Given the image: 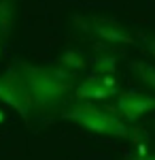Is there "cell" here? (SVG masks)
<instances>
[{"instance_id": "ba28073f", "label": "cell", "mask_w": 155, "mask_h": 160, "mask_svg": "<svg viewBox=\"0 0 155 160\" xmlns=\"http://www.w3.org/2000/svg\"><path fill=\"white\" fill-rule=\"evenodd\" d=\"M60 64L64 66V68H85L87 60H85L79 51H72L70 49V51H66V53L60 58Z\"/></svg>"}, {"instance_id": "3957f363", "label": "cell", "mask_w": 155, "mask_h": 160, "mask_svg": "<svg viewBox=\"0 0 155 160\" xmlns=\"http://www.w3.org/2000/svg\"><path fill=\"white\" fill-rule=\"evenodd\" d=\"M0 98L7 105H11L19 111L21 115L28 113V107L34 102L30 86L24 77H19L17 73H9L0 79Z\"/></svg>"}, {"instance_id": "5b68a950", "label": "cell", "mask_w": 155, "mask_h": 160, "mask_svg": "<svg viewBox=\"0 0 155 160\" xmlns=\"http://www.w3.org/2000/svg\"><path fill=\"white\" fill-rule=\"evenodd\" d=\"M155 109V98L149 94H121L119 96V111L125 118H140L147 111Z\"/></svg>"}, {"instance_id": "9c48e42d", "label": "cell", "mask_w": 155, "mask_h": 160, "mask_svg": "<svg viewBox=\"0 0 155 160\" xmlns=\"http://www.w3.org/2000/svg\"><path fill=\"white\" fill-rule=\"evenodd\" d=\"M136 71L144 83L151 86V90H155V66H151L149 62H136Z\"/></svg>"}, {"instance_id": "52a82bcc", "label": "cell", "mask_w": 155, "mask_h": 160, "mask_svg": "<svg viewBox=\"0 0 155 160\" xmlns=\"http://www.w3.org/2000/svg\"><path fill=\"white\" fill-rule=\"evenodd\" d=\"M15 24V0H0V32H11Z\"/></svg>"}, {"instance_id": "30bf717a", "label": "cell", "mask_w": 155, "mask_h": 160, "mask_svg": "<svg viewBox=\"0 0 155 160\" xmlns=\"http://www.w3.org/2000/svg\"><path fill=\"white\" fill-rule=\"evenodd\" d=\"M98 71L104 75H113L115 73V68H117V62L113 60V58H102V60H98Z\"/></svg>"}, {"instance_id": "7a4b0ae2", "label": "cell", "mask_w": 155, "mask_h": 160, "mask_svg": "<svg viewBox=\"0 0 155 160\" xmlns=\"http://www.w3.org/2000/svg\"><path fill=\"white\" fill-rule=\"evenodd\" d=\"M68 118L72 120H79L85 128L89 130H96V132H110V135H119V137H128V128L125 124H121L117 118L108 115V113H102L98 109H92V107H83V109H74L68 113Z\"/></svg>"}, {"instance_id": "6da1fadb", "label": "cell", "mask_w": 155, "mask_h": 160, "mask_svg": "<svg viewBox=\"0 0 155 160\" xmlns=\"http://www.w3.org/2000/svg\"><path fill=\"white\" fill-rule=\"evenodd\" d=\"M26 71V81L30 86V92H32V98H34L36 105H53L68 92L70 88V81L74 79V73L72 71H47V68H30V66H24Z\"/></svg>"}, {"instance_id": "7c38bea8", "label": "cell", "mask_w": 155, "mask_h": 160, "mask_svg": "<svg viewBox=\"0 0 155 160\" xmlns=\"http://www.w3.org/2000/svg\"><path fill=\"white\" fill-rule=\"evenodd\" d=\"M138 160H155V158H138Z\"/></svg>"}, {"instance_id": "277c9868", "label": "cell", "mask_w": 155, "mask_h": 160, "mask_svg": "<svg viewBox=\"0 0 155 160\" xmlns=\"http://www.w3.org/2000/svg\"><path fill=\"white\" fill-rule=\"evenodd\" d=\"M89 32H94L96 37H100L106 43H115V45H130L134 43V38L125 32V28H121L117 22L113 19H92V28Z\"/></svg>"}, {"instance_id": "8fae6325", "label": "cell", "mask_w": 155, "mask_h": 160, "mask_svg": "<svg viewBox=\"0 0 155 160\" xmlns=\"http://www.w3.org/2000/svg\"><path fill=\"white\" fill-rule=\"evenodd\" d=\"M140 38L144 41V47H147V51L151 53L155 58V37H147V34H140Z\"/></svg>"}, {"instance_id": "8992f818", "label": "cell", "mask_w": 155, "mask_h": 160, "mask_svg": "<svg viewBox=\"0 0 155 160\" xmlns=\"http://www.w3.org/2000/svg\"><path fill=\"white\" fill-rule=\"evenodd\" d=\"M110 94H113V90L104 86L102 79H100V81L89 79V81H85L83 86L77 90V96H79V98H108Z\"/></svg>"}]
</instances>
